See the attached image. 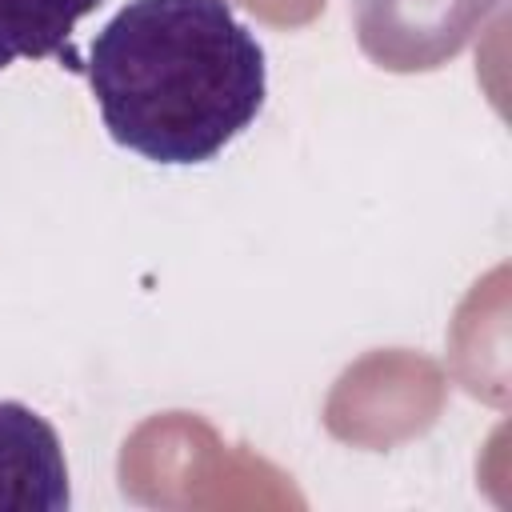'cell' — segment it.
Masks as SVG:
<instances>
[{
    "label": "cell",
    "mask_w": 512,
    "mask_h": 512,
    "mask_svg": "<svg viewBox=\"0 0 512 512\" xmlns=\"http://www.w3.org/2000/svg\"><path fill=\"white\" fill-rule=\"evenodd\" d=\"M500 0H356V32L388 68H432L460 52Z\"/></svg>",
    "instance_id": "7a4b0ae2"
},
{
    "label": "cell",
    "mask_w": 512,
    "mask_h": 512,
    "mask_svg": "<svg viewBox=\"0 0 512 512\" xmlns=\"http://www.w3.org/2000/svg\"><path fill=\"white\" fill-rule=\"evenodd\" d=\"M108 136L152 164H204L264 108L268 64L228 0H128L88 44Z\"/></svg>",
    "instance_id": "6da1fadb"
},
{
    "label": "cell",
    "mask_w": 512,
    "mask_h": 512,
    "mask_svg": "<svg viewBox=\"0 0 512 512\" xmlns=\"http://www.w3.org/2000/svg\"><path fill=\"white\" fill-rule=\"evenodd\" d=\"M68 464L56 428L20 400H0V512H68Z\"/></svg>",
    "instance_id": "3957f363"
},
{
    "label": "cell",
    "mask_w": 512,
    "mask_h": 512,
    "mask_svg": "<svg viewBox=\"0 0 512 512\" xmlns=\"http://www.w3.org/2000/svg\"><path fill=\"white\" fill-rule=\"evenodd\" d=\"M100 0H0V72L16 60H56L84 72L76 52V24Z\"/></svg>",
    "instance_id": "277c9868"
}]
</instances>
